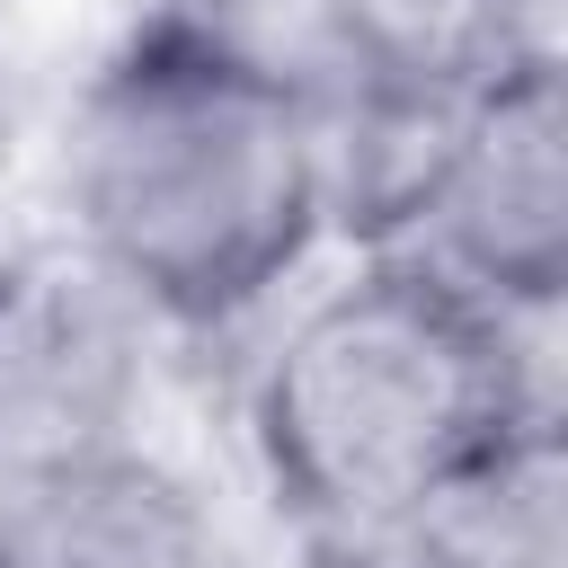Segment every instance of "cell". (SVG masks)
<instances>
[{
    "label": "cell",
    "mask_w": 568,
    "mask_h": 568,
    "mask_svg": "<svg viewBox=\"0 0 568 568\" xmlns=\"http://www.w3.org/2000/svg\"><path fill=\"white\" fill-rule=\"evenodd\" d=\"M71 213L124 302L178 328L257 311L328 222L293 62L231 18L151 9L71 115Z\"/></svg>",
    "instance_id": "cell-1"
},
{
    "label": "cell",
    "mask_w": 568,
    "mask_h": 568,
    "mask_svg": "<svg viewBox=\"0 0 568 568\" xmlns=\"http://www.w3.org/2000/svg\"><path fill=\"white\" fill-rule=\"evenodd\" d=\"M275 497L311 532H399L497 497L541 453V399L515 320L426 248L320 293L248 390Z\"/></svg>",
    "instance_id": "cell-2"
},
{
    "label": "cell",
    "mask_w": 568,
    "mask_h": 568,
    "mask_svg": "<svg viewBox=\"0 0 568 568\" xmlns=\"http://www.w3.org/2000/svg\"><path fill=\"white\" fill-rule=\"evenodd\" d=\"M417 231L426 257L506 320H532L568 293V98L550 44H524L462 89Z\"/></svg>",
    "instance_id": "cell-3"
},
{
    "label": "cell",
    "mask_w": 568,
    "mask_h": 568,
    "mask_svg": "<svg viewBox=\"0 0 568 568\" xmlns=\"http://www.w3.org/2000/svg\"><path fill=\"white\" fill-rule=\"evenodd\" d=\"M106 275L9 266L0 275V462H62L89 444H124V328L106 311Z\"/></svg>",
    "instance_id": "cell-4"
},
{
    "label": "cell",
    "mask_w": 568,
    "mask_h": 568,
    "mask_svg": "<svg viewBox=\"0 0 568 568\" xmlns=\"http://www.w3.org/2000/svg\"><path fill=\"white\" fill-rule=\"evenodd\" d=\"M0 568H213V532L151 453L89 444L9 470Z\"/></svg>",
    "instance_id": "cell-5"
},
{
    "label": "cell",
    "mask_w": 568,
    "mask_h": 568,
    "mask_svg": "<svg viewBox=\"0 0 568 568\" xmlns=\"http://www.w3.org/2000/svg\"><path fill=\"white\" fill-rule=\"evenodd\" d=\"M532 0H328V53L435 89H470L506 53L541 44L524 27Z\"/></svg>",
    "instance_id": "cell-6"
},
{
    "label": "cell",
    "mask_w": 568,
    "mask_h": 568,
    "mask_svg": "<svg viewBox=\"0 0 568 568\" xmlns=\"http://www.w3.org/2000/svg\"><path fill=\"white\" fill-rule=\"evenodd\" d=\"M311 568H488V559H470L444 524H399V532H311Z\"/></svg>",
    "instance_id": "cell-7"
}]
</instances>
